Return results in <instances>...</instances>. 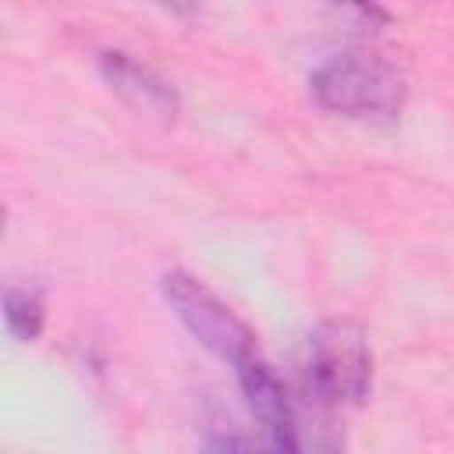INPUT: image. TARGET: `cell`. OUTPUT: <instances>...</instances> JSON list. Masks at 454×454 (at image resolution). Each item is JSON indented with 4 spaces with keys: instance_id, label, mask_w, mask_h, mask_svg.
<instances>
[{
    "instance_id": "6da1fadb",
    "label": "cell",
    "mask_w": 454,
    "mask_h": 454,
    "mask_svg": "<svg viewBox=\"0 0 454 454\" xmlns=\"http://www.w3.org/2000/svg\"><path fill=\"white\" fill-rule=\"evenodd\" d=\"M312 96L344 117H394L404 99V82L380 57L344 53L312 74Z\"/></svg>"
},
{
    "instance_id": "7a4b0ae2",
    "label": "cell",
    "mask_w": 454,
    "mask_h": 454,
    "mask_svg": "<svg viewBox=\"0 0 454 454\" xmlns=\"http://www.w3.org/2000/svg\"><path fill=\"white\" fill-rule=\"evenodd\" d=\"M305 380L323 404H355L372 380V355L355 323L326 319L312 330L305 348Z\"/></svg>"
},
{
    "instance_id": "3957f363",
    "label": "cell",
    "mask_w": 454,
    "mask_h": 454,
    "mask_svg": "<svg viewBox=\"0 0 454 454\" xmlns=\"http://www.w3.org/2000/svg\"><path fill=\"white\" fill-rule=\"evenodd\" d=\"M163 298L181 319V326L216 358L234 362L238 369L252 362V330L195 277L170 270L163 273Z\"/></svg>"
},
{
    "instance_id": "277c9868",
    "label": "cell",
    "mask_w": 454,
    "mask_h": 454,
    "mask_svg": "<svg viewBox=\"0 0 454 454\" xmlns=\"http://www.w3.org/2000/svg\"><path fill=\"white\" fill-rule=\"evenodd\" d=\"M241 390L252 408V419L259 422L262 443L270 454H298V429H294V411L291 401L280 387V380L270 372L262 362H245L241 365Z\"/></svg>"
},
{
    "instance_id": "5b68a950",
    "label": "cell",
    "mask_w": 454,
    "mask_h": 454,
    "mask_svg": "<svg viewBox=\"0 0 454 454\" xmlns=\"http://www.w3.org/2000/svg\"><path fill=\"white\" fill-rule=\"evenodd\" d=\"M103 74L106 82L124 96L131 99L135 106L149 110V114H160V117H170L177 110V99H174V89L156 78L149 67L135 64L128 53H103Z\"/></svg>"
},
{
    "instance_id": "8992f818",
    "label": "cell",
    "mask_w": 454,
    "mask_h": 454,
    "mask_svg": "<svg viewBox=\"0 0 454 454\" xmlns=\"http://www.w3.org/2000/svg\"><path fill=\"white\" fill-rule=\"evenodd\" d=\"M4 319H7V330L18 340H32L39 333V326H43V301H39V294H32L25 287L7 291V298H4Z\"/></svg>"
},
{
    "instance_id": "52a82bcc",
    "label": "cell",
    "mask_w": 454,
    "mask_h": 454,
    "mask_svg": "<svg viewBox=\"0 0 454 454\" xmlns=\"http://www.w3.org/2000/svg\"><path fill=\"white\" fill-rule=\"evenodd\" d=\"M202 454H255V447L234 429H213V433H206Z\"/></svg>"
}]
</instances>
